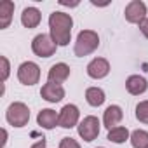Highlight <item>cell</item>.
Masks as SVG:
<instances>
[{
  "label": "cell",
  "mask_w": 148,
  "mask_h": 148,
  "mask_svg": "<svg viewBox=\"0 0 148 148\" xmlns=\"http://www.w3.org/2000/svg\"><path fill=\"white\" fill-rule=\"evenodd\" d=\"M18 80L23 86H35L40 80V66L33 61H25L18 66Z\"/></svg>",
  "instance_id": "cell-6"
},
{
  "label": "cell",
  "mask_w": 148,
  "mask_h": 148,
  "mask_svg": "<svg viewBox=\"0 0 148 148\" xmlns=\"http://www.w3.org/2000/svg\"><path fill=\"white\" fill-rule=\"evenodd\" d=\"M12 14H14V2L4 0L0 4V30L9 28V25L12 21Z\"/></svg>",
  "instance_id": "cell-16"
},
{
  "label": "cell",
  "mask_w": 148,
  "mask_h": 148,
  "mask_svg": "<svg viewBox=\"0 0 148 148\" xmlns=\"http://www.w3.org/2000/svg\"><path fill=\"white\" fill-rule=\"evenodd\" d=\"M122 119H124V112H122V108L119 105H110L103 112V124H105V127L108 131L113 129V127H117Z\"/></svg>",
  "instance_id": "cell-12"
},
{
  "label": "cell",
  "mask_w": 148,
  "mask_h": 148,
  "mask_svg": "<svg viewBox=\"0 0 148 148\" xmlns=\"http://www.w3.org/2000/svg\"><path fill=\"white\" fill-rule=\"evenodd\" d=\"M59 148H80V143L73 138H63L59 141Z\"/></svg>",
  "instance_id": "cell-22"
},
{
  "label": "cell",
  "mask_w": 148,
  "mask_h": 148,
  "mask_svg": "<svg viewBox=\"0 0 148 148\" xmlns=\"http://www.w3.org/2000/svg\"><path fill=\"white\" fill-rule=\"evenodd\" d=\"M87 75L94 80H99V79H105L108 73H110V63L108 59L105 58H94L89 64H87Z\"/></svg>",
  "instance_id": "cell-9"
},
{
  "label": "cell",
  "mask_w": 148,
  "mask_h": 148,
  "mask_svg": "<svg viewBox=\"0 0 148 148\" xmlns=\"http://www.w3.org/2000/svg\"><path fill=\"white\" fill-rule=\"evenodd\" d=\"M125 89L132 96H141V94H145L148 91V82L141 75H131L125 80Z\"/></svg>",
  "instance_id": "cell-14"
},
{
  "label": "cell",
  "mask_w": 148,
  "mask_h": 148,
  "mask_svg": "<svg viewBox=\"0 0 148 148\" xmlns=\"http://www.w3.org/2000/svg\"><path fill=\"white\" fill-rule=\"evenodd\" d=\"M99 129H101V122H99V119L94 117V115L84 117V119L80 120V124L77 125L79 136H80L84 141H87V143L94 141V139L99 136Z\"/></svg>",
  "instance_id": "cell-5"
},
{
  "label": "cell",
  "mask_w": 148,
  "mask_h": 148,
  "mask_svg": "<svg viewBox=\"0 0 148 148\" xmlns=\"http://www.w3.org/2000/svg\"><path fill=\"white\" fill-rule=\"evenodd\" d=\"M40 96L47 101V103H59L64 98V87L59 84H52V82H45L40 89Z\"/></svg>",
  "instance_id": "cell-10"
},
{
  "label": "cell",
  "mask_w": 148,
  "mask_h": 148,
  "mask_svg": "<svg viewBox=\"0 0 148 148\" xmlns=\"http://www.w3.org/2000/svg\"><path fill=\"white\" fill-rule=\"evenodd\" d=\"M58 120H59V113L56 110H52V108H44L37 115V124L42 129H47V131L54 129L58 125Z\"/></svg>",
  "instance_id": "cell-13"
},
{
  "label": "cell",
  "mask_w": 148,
  "mask_h": 148,
  "mask_svg": "<svg viewBox=\"0 0 148 148\" xmlns=\"http://www.w3.org/2000/svg\"><path fill=\"white\" fill-rule=\"evenodd\" d=\"M5 120L12 127H25L30 122V108L23 101H14L7 106Z\"/></svg>",
  "instance_id": "cell-3"
},
{
  "label": "cell",
  "mask_w": 148,
  "mask_h": 148,
  "mask_svg": "<svg viewBox=\"0 0 148 148\" xmlns=\"http://www.w3.org/2000/svg\"><path fill=\"white\" fill-rule=\"evenodd\" d=\"M129 138H131V132H129V129L124 127V125H117V127L110 129V131H108V136H106V139L112 141V143H115V145H122V143H125Z\"/></svg>",
  "instance_id": "cell-17"
},
{
  "label": "cell",
  "mask_w": 148,
  "mask_h": 148,
  "mask_svg": "<svg viewBox=\"0 0 148 148\" xmlns=\"http://www.w3.org/2000/svg\"><path fill=\"white\" fill-rule=\"evenodd\" d=\"M56 49H58V44L52 40L49 33H38L32 40V51L38 58H51L54 56Z\"/></svg>",
  "instance_id": "cell-4"
},
{
  "label": "cell",
  "mask_w": 148,
  "mask_h": 148,
  "mask_svg": "<svg viewBox=\"0 0 148 148\" xmlns=\"http://www.w3.org/2000/svg\"><path fill=\"white\" fill-rule=\"evenodd\" d=\"M73 18L63 11H54L49 16V35L58 44V47H64L71 40Z\"/></svg>",
  "instance_id": "cell-1"
},
{
  "label": "cell",
  "mask_w": 148,
  "mask_h": 148,
  "mask_svg": "<svg viewBox=\"0 0 148 148\" xmlns=\"http://www.w3.org/2000/svg\"><path fill=\"white\" fill-rule=\"evenodd\" d=\"M80 124V110L77 105H64L59 110V120L58 125L63 129H71V127H77Z\"/></svg>",
  "instance_id": "cell-7"
},
{
  "label": "cell",
  "mask_w": 148,
  "mask_h": 148,
  "mask_svg": "<svg viewBox=\"0 0 148 148\" xmlns=\"http://www.w3.org/2000/svg\"><path fill=\"white\" fill-rule=\"evenodd\" d=\"M146 4L141 2V0H132L129 2L124 9V16H125V21L127 23H132V25H139L143 19H146Z\"/></svg>",
  "instance_id": "cell-8"
},
{
  "label": "cell",
  "mask_w": 148,
  "mask_h": 148,
  "mask_svg": "<svg viewBox=\"0 0 148 148\" xmlns=\"http://www.w3.org/2000/svg\"><path fill=\"white\" fill-rule=\"evenodd\" d=\"M136 119L141 124H148V99L139 101L136 105Z\"/></svg>",
  "instance_id": "cell-20"
},
{
  "label": "cell",
  "mask_w": 148,
  "mask_h": 148,
  "mask_svg": "<svg viewBox=\"0 0 148 148\" xmlns=\"http://www.w3.org/2000/svg\"><path fill=\"white\" fill-rule=\"evenodd\" d=\"M2 134H4V139H2V148H5V145H7V131H5V129H2Z\"/></svg>",
  "instance_id": "cell-25"
},
{
  "label": "cell",
  "mask_w": 148,
  "mask_h": 148,
  "mask_svg": "<svg viewBox=\"0 0 148 148\" xmlns=\"http://www.w3.org/2000/svg\"><path fill=\"white\" fill-rule=\"evenodd\" d=\"M0 63H2V80L5 82L11 75V64H9V59L5 56H0Z\"/></svg>",
  "instance_id": "cell-21"
},
{
  "label": "cell",
  "mask_w": 148,
  "mask_h": 148,
  "mask_svg": "<svg viewBox=\"0 0 148 148\" xmlns=\"http://www.w3.org/2000/svg\"><path fill=\"white\" fill-rule=\"evenodd\" d=\"M70 77V66L66 63H56L51 66L49 73H47V82H52V84H63L66 82Z\"/></svg>",
  "instance_id": "cell-11"
},
{
  "label": "cell",
  "mask_w": 148,
  "mask_h": 148,
  "mask_svg": "<svg viewBox=\"0 0 148 148\" xmlns=\"http://www.w3.org/2000/svg\"><path fill=\"white\" fill-rule=\"evenodd\" d=\"M129 141H131L132 148H148V131H145V129L132 131Z\"/></svg>",
  "instance_id": "cell-19"
},
{
  "label": "cell",
  "mask_w": 148,
  "mask_h": 148,
  "mask_svg": "<svg viewBox=\"0 0 148 148\" xmlns=\"http://www.w3.org/2000/svg\"><path fill=\"white\" fill-rule=\"evenodd\" d=\"M138 26H139V32H141L146 38H148V18H146V19H143Z\"/></svg>",
  "instance_id": "cell-23"
},
{
  "label": "cell",
  "mask_w": 148,
  "mask_h": 148,
  "mask_svg": "<svg viewBox=\"0 0 148 148\" xmlns=\"http://www.w3.org/2000/svg\"><path fill=\"white\" fill-rule=\"evenodd\" d=\"M45 145H47V141L42 138V139H38L37 143H33V145H32V148H45Z\"/></svg>",
  "instance_id": "cell-24"
},
{
  "label": "cell",
  "mask_w": 148,
  "mask_h": 148,
  "mask_svg": "<svg viewBox=\"0 0 148 148\" xmlns=\"http://www.w3.org/2000/svg\"><path fill=\"white\" fill-rule=\"evenodd\" d=\"M42 21V14L37 7H25L23 12H21V25L28 30L32 28H37Z\"/></svg>",
  "instance_id": "cell-15"
},
{
  "label": "cell",
  "mask_w": 148,
  "mask_h": 148,
  "mask_svg": "<svg viewBox=\"0 0 148 148\" xmlns=\"http://www.w3.org/2000/svg\"><path fill=\"white\" fill-rule=\"evenodd\" d=\"M98 47H99V35L94 30H82L77 35L75 45H73V52L79 58H84V56L92 54Z\"/></svg>",
  "instance_id": "cell-2"
},
{
  "label": "cell",
  "mask_w": 148,
  "mask_h": 148,
  "mask_svg": "<svg viewBox=\"0 0 148 148\" xmlns=\"http://www.w3.org/2000/svg\"><path fill=\"white\" fill-rule=\"evenodd\" d=\"M98 148H105V146H98Z\"/></svg>",
  "instance_id": "cell-26"
},
{
  "label": "cell",
  "mask_w": 148,
  "mask_h": 148,
  "mask_svg": "<svg viewBox=\"0 0 148 148\" xmlns=\"http://www.w3.org/2000/svg\"><path fill=\"white\" fill-rule=\"evenodd\" d=\"M106 99V94L101 87H87L86 91V101L91 106H101Z\"/></svg>",
  "instance_id": "cell-18"
}]
</instances>
